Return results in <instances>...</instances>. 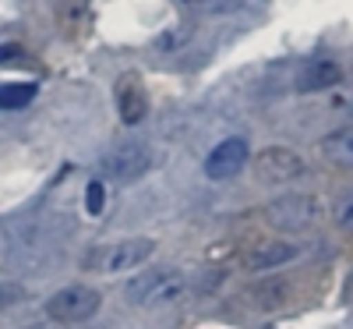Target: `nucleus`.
I'll return each instance as SVG.
<instances>
[{
	"instance_id": "obj_11",
	"label": "nucleus",
	"mask_w": 353,
	"mask_h": 329,
	"mask_svg": "<svg viewBox=\"0 0 353 329\" xmlns=\"http://www.w3.org/2000/svg\"><path fill=\"white\" fill-rule=\"evenodd\" d=\"M321 156L339 170H353V128H336L332 135L321 138Z\"/></svg>"
},
{
	"instance_id": "obj_17",
	"label": "nucleus",
	"mask_w": 353,
	"mask_h": 329,
	"mask_svg": "<svg viewBox=\"0 0 353 329\" xmlns=\"http://www.w3.org/2000/svg\"><path fill=\"white\" fill-rule=\"evenodd\" d=\"M188 4H194V8H205V4H216V0H188Z\"/></svg>"
},
{
	"instance_id": "obj_18",
	"label": "nucleus",
	"mask_w": 353,
	"mask_h": 329,
	"mask_svg": "<svg viewBox=\"0 0 353 329\" xmlns=\"http://www.w3.org/2000/svg\"><path fill=\"white\" fill-rule=\"evenodd\" d=\"M0 252H4V227H0Z\"/></svg>"
},
{
	"instance_id": "obj_13",
	"label": "nucleus",
	"mask_w": 353,
	"mask_h": 329,
	"mask_svg": "<svg viewBox=\"0 0 353 329\" xmlns=\"http://www.w3.org/2000/svg\"><path fill=\"white\" fill-rule=\"evenodd\" d=\"M332 223L346 234H353V188H346L336 202H332Z\"/></svg>"
},
{
	"instance_id": "obj_10",
	"label": "nucleus",
	"mask_w": 353,
	"mask_h": 329,
	"mask_svg": "<svg viewBox=\"0 0 353 329\" xmlns=\"http://www.w3.org/2000/svg\"><path fill=\"white\" fill-rule=\"evenodd\" d=\"M339 82H343V68L336 61H314V64H307L301 71L297 88H301V93H321V88H332Z\"/></svg>"
},
{
	"instance_id": "obj_7",
	"label": "nucleus",
	"mask_w": 353,
	"mask_h": 329,
	"mask_svg": "<svg viewBox=\"0 0 353 329\" xmlns=\"http://www.w3.org/2000/svg\"><path fill=\"white\" fill-rule=\"evenodd\" d=\"M293 258H301V245H293V241H258L254 248L244 252V269L248 273H272V269H283Z\"/></svg>"
},
{
	"instance_id": "obj_14",
	"label": "nucleus",
	"mask_w": 353,
	"mask_h": 329,
	"mask_svg": "<svg viewBox=\"0 0 353 329\" xmlns=\"http://www.w3.org/2000/svg\"><path fill=\"white\" fill-rule=\"evenodd\" d=\"M85 209H88V216H103V209H106V185L103 181H88V188H85Z\"/></svg>"
},
{
	"instance_id": "obj_2",
	"label": "nucleus",
	"mask_w": 353,
	"mask_h": 329,
	"mask_svg": "<svg viewBox=\"0 0 353 329\" xmlns=\"http://www.w3.org/2000/svg\"><path fill=\"white\" fill-rule=\"evenodd\" d=\"M184 294H188V276L181 269H145L128 283V301L138 308L176 305Z\"/></svg>"
},
{
	"instance_id": "obj_6",
	"label": "nucleus",
	"mask_w": 353,
	"mask_h": 329,
	"mask_svg": "<svg viewBox=\"0 0 353 329\" xmlns=\"http://www.w3.org/2000/svg\"><path fill=\"white\" fill-rule=\"evenodd\" d=\"M149 170H152V149L145 142H124L103 160V173L110 181H121V185L141 181Z\"/></svg>"
},
{
	"instance_id": "obj_8",
	"label": "nucleus",
	"mask_w": 353,
	"mask_h": 329,
	"mask_svg": "<svg viewBox=\"0 0 353 329\" xmlns=\"http://www.w3.org/2000/svg\"><path fill=\"white\" fill-rule=\"evenodd\" d=\"M248 163V142L244 138H226L219 142L209 160H205V173L212 177V181H230V177H237Z\"/></svg>"
},
{
	"instance_id": "obj_4",
	"label": "nucleus",
	"mask_w": 353,
	"mask_h": 329,
	"mask_svg": "<svg viewBox=\"0 0 353 329\" xmlns=\"http://www.w3.org/2000/svg\"><path fill=\"white\" fill-rule=\"evenodd\" d=\"M103 305V294L92 290V287H64V290H57L50 301H46V315L53 322H64V326H74V322H85V319H92Z\"/></svg>"
},
{
	"instance_id": "obj_1",
	"label": "nucleus",
	"mask_w": 353,
	"mask_h": 329,
	"mask_svg": "<svg viewBox=\"0 0 353 329\" xmlns=\"http://www.w3.org/2000/svg\"><path fill=\"white\" fill-rule=\"evenodd\" d=\"M156 252V241L152 237H124V241H106V245H96L88 248L81 265L88 269V273H131V269L145 265L152 258Z\"/></svg>"
},
{
	"instance_id": "obj_16",
	"label": "nucleus",
	"mask_w": 353,
	"mask_h": 329,
	"mask_svg": "<svg viewBox=\"0 0 353 329\" xmlns=\"http://www.w3.org/2000/svg\"><path fill=\"white\" fill-rule=\"evenodd\" d=\"M343 301H346V305L353 308V273L346 276V287H343Z\"/></svg>"
},
{
	"instance_id": "obj_9",
	"label": "nucleus",
	"mask_w": 353,
	"mask_h": 329,
	"mask_svg": "<svg viewBox=\"0 0 353 329\" xmlns=\"http://www.w3.org/2000/svg\"><path fill=\"white\" fill-rule=\"evenodd\" d=\"M117 110H121V121L128 128L141 124L145 113H149V96H145V85L138 75H124L117 82Z\"/></svg>"
},
{
	"instance_id": "obj_3",
	"label": "nucleus",
	"mask_w": 353,
	"mask_h": 329,
	"mask_svg": "<svg viewBox=\"0 0 353 329\" xmlns=\"http://www.w3.org/2000/svg\"><path fill=\"white\" fill-rule=\"evenodd\" d=\"M265 220H269L276 230H286V234H304L311 227H318L321 220V202L307 191H290V195H279L265 205Z\"/></svg>"
},
{
	"instance_id": "obj_5",
	"label": "nucleus",
	"mask_w": 353,
	"mask_h": 329,
	"mask_svg": "<svg viewBox=\"0 0 353 329\" xmlns=\"http://www.w3.org/2000/svg\"><path fill=\"white\" fill-rule=\"evenodd\" d=\"M304 173H307L304 156L286 145H269L254 156V177L261 185H290V181H301Z\"/></svg>"
},
{
	"instance_id": "obj_12",
	"label": "nucleus",
	"mask_w": 353,
	"mask_h": 329,
	"mask_svg": "<svg viewBox=\"0 0 353 329\" xmlns=\"http://www.w3.org/2000/svg\"><path fill=\"white\" fill-rule=\"evenodd\" d=\"M36 82H4L0 85V110H25L36 100Z\"/></svg>"
},
{
	"instance_id": "obj_15",
	"label": "nucleus",
	"mask_w": 353,
	"mask_h": 329,
	"mask_svg": "<svg viewBox=\"0 0 353 329\" xmlns=\"http://www.w3.org/2000/svg\"><path fill=\"white\" fill-rule=\"evenodd\" d=\"M14 301H21V287H14V283H0V312L11 308Z\"/></svg>"
}]
</instances>
